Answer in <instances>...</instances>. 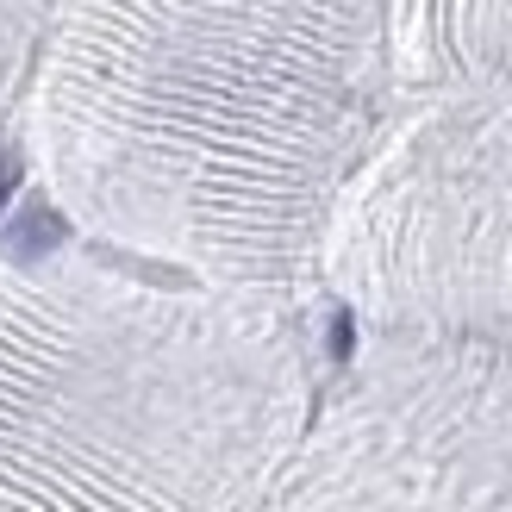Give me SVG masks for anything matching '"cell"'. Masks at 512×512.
<instances>
[{
	"instance_id": "obj_1",
	"label": "cell",
	"mask_w": 512,
	"mask_h": 512,
	"mask_svg": "<svg viewBox=\"0 0 512 512\" xmlns=\"http://www.w3.org/2000/svg\"><path fill=\"white\" fill-rule=\"evenodd\" d=\"M394 0H75L50 144L69 207L213 294L325 263L388 132Z\"/></svg>"
},
{
	"instance_id": "obj_2",
	"label": "cell",
	"mask_w": 512,
	"mask_h": 512,
	"mask_svg": "<svg viewBox=\"0 0 512 512\" xmlns=\"http://www.w3.org/2000/svg\"><path fill=\"white\" fill-rule=\"evenodd\" d=\"M300 419L263 300L69 294L0 356V512H256Z\"/></svg>"
},
{
	"instance_id": "obj_3",
	"label": "cell",
	"mask_w": 512,
	"mask_h": 512,
	"mask_svg": "<svg viewBox=\"0 0 512 512\" xmlns=\"http://www.w3.org/2000/svg\"><path fill=\"white\" fill-rule=\"evenodd\" d=\"M325 269L394 331L512 344V63L438 75L350 182Z\"/></svg>"
},
{
	"instance_id": "obj_4",
	"label": "cell",
	"mask_w": 512,
	"mask_h": 512,
	"mask_svg": "<svg viewBox=\"0 0 512 512\" xmlns=\"http://www.w3.org/2000/svg\"><path fill=\"white\" fill-rule=\"evenodd\" d=\"M256 512H512V344L394 331L300 419Z\"/></svg>"
},
{
	"instance_id": "obj_5",
	"label": "cell",
	"mask_w": 512,
	"mask_h": 512,
	"mask_svg": "<svg viewBox=\"0 0 512 512\" xmlns=\"http://www.w3.org/2000/svg\"><path fill=\"white\" fill-rule=\"evenodd\" d=\"M394 63L469 75L512 63V0H394Z\"/></svg>"
}]
</instances>
